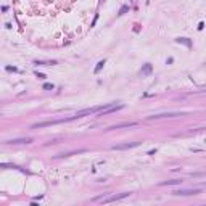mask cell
Wrapping results in <instances>:
<instances>
[{
    "instance_id": "52a82bcc",
    "label": "cell",
    "mask_w": 206,
    "mask_h": 206,
    "mask_svg": "<svg viewBox=\"0 0 206 206\" xmlns=\"http://www.w3.org/2000/svg\"><path fill=\"white\" fill-rule=\"evenodd\" d=\"M150 73H152V65H145V66L142 68V74L147 76V74H150Z\"/></svg>"
},
{
    "instance_id": "8992f818",
    "label": "cell",
    "mask_w": 206,
    "mask_h": 206,
    "mask_svg": "<svg viewBox=\"0 0 206 206\" xmlns=\"http://www.w3.org/2000/svg\"><path fill=\"white\" fill-rule=\"evenodd\" d=\"M132 126H137V122H126V124H119V126H114L111 129H121V127H132Z\"/></svg>"
},
{
    "instance_id": "5b68a950",
    "label": "cell",
    "mask_w": 206,
    "mask_h": 206,
    "mask_svg": "<svg viewBox=\"0 0 206 206\" xmlns=\"http://www.w3.org/2000/svg\"><path fill=\"white\" fill-rule=\"evenodd\" d=\"M29 142H32V139H13V140H7V143H29Z\"/></svg>"
},
{
    "instance_id": "ba28073f",
    "label": "cell",
    "mask_w": 206,
    "mask_h": 206,
    "mask_svg": "<svg viewBox=\"0 0 206 206\" xmlns=\"http://www.w3.org/2000/svg\"><path fill=\"white\" fill-rule=\"evenodd\" d=\"M182 180L180 179H174V180H167V182H163L161 185H175V184H180Z\"/></svg>"
},
{
    "instance_id": "3957f363",
    "label": "cell",
    "mask_w": 206,
    "mask_h": 206,
    "mask_svg": "<svg viewBox=\"0 0 206 206\" xmlns=\"http://www.w3.org/2000/svg\"><path fill=\"white\" fill-rule=\"evenodd\" d=\"M174 195H196L200 193V188H192V190H174Z\"/></svg>"
},
{
    "instance_id": "277c9868",
    "label": "cell",
    "mask_w": 206,
    "mask_h": 206,
    "mask_svg": "<svg viewBox=\"0 0 206 206\" xmlns=\"http://www.w3.org/2000/svg\"><path fill=\"white\" fill-rule=\"evenodd\" d=\"M172 116H180V114L179 113H160V114L148 116V119H160V118H172Z\"/></svg>"
},
{
    "instance_id": "6da1fadb",
    "label": "cell",
    "mask_w": 206,
    "mask_h": 206,
    "mask_svg": "<svg viewBox=\"0 0 206 206\" xmlns=\"http://www.w3.org/2000/svg\"><path fill=\"white\" fill-rule=\"evenodd\" d=\"M129 196V193H121V195H109V196H98V198H93V201H101V203H113V201H119V200Z\"/></svg>"
},
{
    "instance_id": "7c38bea8",
    "label": "cell",
    "mask_w": 206,
    "mask_h": 206,
    "mask_svg": "<svg viewBox=\"0 0 206 206\" xmlns=\"http://www.w3.org/2000/svg\"><path fill=\"white\" fill-rule=\"evenodd\" d=\"M127 10H129V7H122V8H121V11H119V15H124Z\"/></svg>"
},
{
    "instance_id": "30bf717a",
    "label": "cell",
    "mask_w": 206,
    "mask_h": 206,
    "mask_svg": "<svg viewBox=\"0 0 206 206\" xmlns=\"http://www.w3.org/2000/svg\"><path fill=\"white\" fill-rule=\"evenodd\" d=\"M35 65H56V61H35Z\"/></svg>"
},
{
    "instance_id": "9c48e42d",
    "label": "cell",
    "mask_w": 206,
    "mask_h": 206,
    "mask_svg": "<svg viewBox=\"0 0 206 206\" xmlns=\"http://www.w3.org/2000/svg\"><path fill=\"white\" fill-rule=\"evenodd\" d=\"M103 65H105V60H101V61H98L97 68H95V74H98V73H100V69L103 68Z\"/></svg>"
},
{
    "instance_id": "4fadbf2b",
    "label": "cell",
    "mask_w": 206,
    "mask_h": 206,
    "mask_svg": "<svg viewBox=\"0 0 206 206\" xmlns=\"http://www.w3.org/2000/svg\"><path fill=\"white\" fill-rule=\"evenodd\" d=\"M35 76L39 79H45V74H42V73H35Z\"/></svg>"
},
{
    "instance_id": "7a4b0ae2",
    "label": "cell",
    "mask_w": 206,
    "mask_h": 206,
    "mask_svg": "<svg viewBox=\"0 0 206 206\" xmlns=\"http://www.w3.org/2000/svg\"><path fill=\"white\" fill-rule=\"evenodd\" d=\"M140 142H129V143H122V145H114L113 150H127V148H134V147H139Z\"/></svg>"
},
{
    "instance_id": "8fae6325",
    "label": "cell",
    "mask_w": 206,
    "mask_h": 206,
    "mask_svg": "<svg viewBox=\"0 0 206 206\" xmlns=\"http://www.w3.org/2000/svg\"><path fill=\"white\" fill-rule=\"evenodd\" d=\"M43 89H45V90H53V84H45Z\"/></svg>"
}]
</instances>
